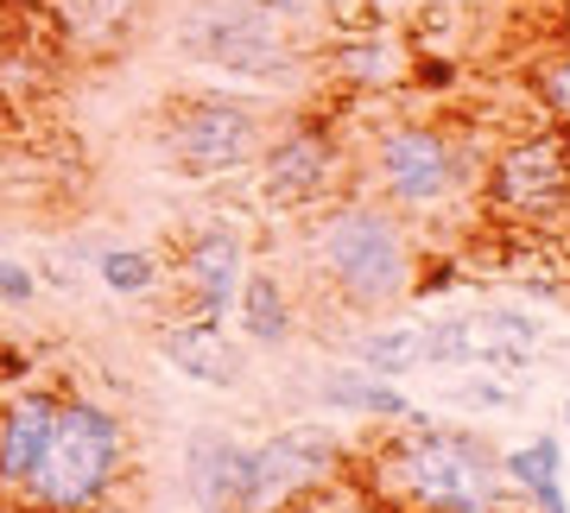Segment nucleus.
<instances>
[{
    "label": "nucleus",
    "instance_id": "25",
    "mask_svg": "<svg viewBox=\"0 0 570 513\" xmlns=\"http://www.w3.org/2000/svg\"><path fill=\"white\" fill-rule=\"evenodd\" d=\"M456 399H475L482 412H513V381L508 374H475V381H456Z\"/></svg>",
    "mask_w": 570,
    "mask_h": 513
},
{
    "label": "nucleus",
    "instance_id": "19",
    "mask_svg": "<svg viewBox=\"0 0 570 513\" xmlns=\"http://www.w3.org/2000/svg\"><path fill=\"white\" fill-rule=\"evenodd\" d=\"M96 279H102L115 298H153L159 279H165V260L140 241H108L102 254H96Z\"/></svg>",
    "mask_w": 570,
    "mask_h": 513
},
{
    "label": "nucleus",
    "instance_id": "6",
    "mask_svg": "<svg viewBox=\"0 0 570 513\" xmlns=\"http://www.w3.org/2000/svg\"><path fill=\"white\" fill-rule=\"evenodd\" d=\"M266 108L242 102V96H184V102L165 108L159 121V152L178 178H228V171H247L266 146Z\"/></svg>",
    "mask_w": 570,
    "mask_h": 513
},
{
    "label": "nucleus",
    "instance_id": "14",
    "mask_svg": "<svg viewBox=\"0 0 570 513\" xmlns=\"http://www.w3.org/2000/svg\"><path fill=\"white\" fill-rule=\"evenodd\" d=\"M235 463H242V437L235 432H204L184 437V489H190V507L197 513H228L235 501Z\"/></svg>",
    "mask_w": 570,
    "mask_h": 513
},
{
    "label": "nucleus",
    "instance_id": "12",
    "mask_svg": "<svg viewBox=\"0 0 570 513\" xmlns=\"http://www.w3.org/2000/svg\"><path fill=\"white\" fill-rule=\"evenodd\" d=\"M58 406L63 387L0 393V507L26 513V501L39 489L45 451H51V432H58Z\"/></svg>",
    "mask_w": 570,
    "mask_h": 513
},
{
    "label": "nucleus",
    "instance_id": "18",
    "mask_svg": "<svg viewBox=\"0 0 570 513\" xmlns=\"http://www.w3.org/2000/svg\"><path fill=\"white\" fill-rule=\"evenodd\" d=\"M317 399L336 412H362V418H387V425H400L412 412V399L400 393V381H374V374H362L355 362L348 368H330L324 381H317Z\"/></svg>",
    "mask_w": 570,
    "mask_h": 513
},
{
    "label": "nucleus",
    "instance_id": "17",
    "mask_svg": "<svg viewBox=\"0 0 570 513\" xmlns=\"http://www.w3.org/2000/svg\"><path fill=\"white\" fill-rule=\"evenodd\" d=\"M406 45L393 39V32H367V39H336V51H330V70H336V82H348V89H387V82L406 77Z\"/></svg>",
    "mask_w": 570,
    "mask_h": 513
},
{
    "label": "nucleus",
    "instance_id": "28",
    "mask_svg": "<svg viewBox=\"0 0 570 513\" xmlns=\"http://www.w3.org/2000/svg\"><path fill=\"white\" fill-rule=\"evenodd\" d=\"M438 7H475V0H438Z\"/></svg>",
    "mask_w": 570,
    "mask_h": 513
},
{
    "label": "nucleus",
    "instance_id": "13",
    "mask_svg": "<svg viewBox=\"0 0 570 513\" xmlns=\"http://www.w3.org/2000/svg\"><path fill=\"white\" fill-rule=\"evenodd\" d=\"M159 355H165V368L184 374L190 387H216V393H235L247 381V355L242 343L228 336L216 317H171V324L159 329Z\"/></svg>",
    "mask_w": 570,
    "mask_h": 513
},
{
    "label": "nucleus",
    "instance_id": "4",
    "mask_svg": "<svg viewBox=\"0 0 570 513\" xmlns=\"http://www.w3.org/2000/svg\"><path fill=\"white\" fill-rule=\"evenodd\" d=\"M127 482V432L115 406L89 399V393H63L58 432L45 451L39 489L26 513H102L115 489Z\"/></svg>",
    "mask_w": 570,
    "mask_h": 513
},
{
    "label": "nucleus",
    "instance_id": "5",
    "mask_svg": "<svg viewBox=\"0 0 570 513\" xmlns=\"http://www.w3.org/2000/svg\"><path fill=\"white\" fill-rule=\"evenodd\" d=\"M171 51L184 63H204L242 82H292L298 45L261 0H190L171 26Z\"/></svg>",
    "mask_w": 570,
    "mask_h": 513
},
{
    "label": "nucleus",
    "instance_id": "10",
    "mask_svg": "<svg viewBox=\"0 0 570 513\" xmlns=\"http://www.w3.org/2000/svg\"><path fill=\"white\" fill-rule=\"evenodd\" d=\"M348 475V444L324 425H285V432L254 444V489H261V513L298 501V494L324 489Z\"/></svg>",
    "mask_w": 570,
    "mask_h": 513
},
{
    "label": "nucleus",
    "instance_id": "30",
    "mask_svg": "<svg viewBox=\"0 0 570 513\" xmlns=\"http://www.w3.org/2000/svg\"><path fill=\"white\" fill-rule=\"evenodd\" d=\"M0 241H7V228H0Z\"/></svg>",
    "mask_w": 570,
    "mask_h": 513
},
{
    "label": "nucleus",
    "instance_id": "8",
    "mask_svg": "<svg viewBox=\"0 0 570 513\" xmlns=\"http://www.w3.org/2000/svg\"><path fill=\"white\" fill-rule=\"evenodd\" d=\"M254 171H261L266 209H285V216H311V209H324L330 197H336V185H343V171H348V140H343V127L330 121V115L305 108V115H292L279 134H266V146H261V159H254Z\"/></svg>",
    "mask_w": 570,
    "mask_h": 513
},
{
    "label": "nucleus",
    "instance_id": "3",
    "mask_svg": "<svg viewBox=\"0 0 570 513\" xmlns=\"http://www.w3.org/2000/svg\"><path fill=\"white\" fill-rule=\"evenodd\" d=\"M367 185L406 223H425L482 185V152L450 121H387L367 140Z\"/></svg>",
    "mask_w": 570,
    "mask_h": 513
},
{
    "label": "nucleus",
    "instance_id": "23",
    "mask_svg": "<svg viewBox=\"0 0 570 513\" xmlns=\"http://www.w3.org/2000/svg\"><path fill=\"white\" fill-rule=\"evenodd\" d=\"M532 96H539L558 121H570V39L551 45V58L532 70Z\"/></svg>",
    "mask_w": 570,
    "mask_h": 513
},
{
    "label": "nucleus",
    "instance_id": "20",
    "mask_svg": "<svg viewBox=\"0 0 570 513\" xmlns=\"http://www.w3.org/2000/svg\"><path fill=\"white\" fill-rule=\"evenodd\" d=\"M140 13V0H58V20L70 26V45H108L121 39Z\"/></svg>",
    "mask_w": 570,
    "mask_h": 513
},
{
    "label": "nucleus",
    "instance_id": "1",
    "mask_svg": "<svg viewBox=\"0 0 570 513\" xmlns=\"http://www.w3.org/2000/svg\"><path fill=\"white\" fill-rule=\"evenodd\" d=\"M367 494L387 513H508L501 451L463 425L406 412L362 463Z\"/></svg>",
    "mask_w": 570,
    "mask_h": 513
},
{
    "label": "nucleus",
    "instance_id": "26",
    "mask_svg": "<svg viewBox=\"0 0 570 513\" xmlns=\"http://www.w3.org/2000/svg\"><path fill=\"white\" fill-rule=\"evenodd\" d=\"M532 513H570V494H564V475L558 482H539V489H527Z\"/></svg>",
    "mask_w": 570,
    "mask_h": 513
},
{
    "label": "nucleus",
    "instance_id": "9",
    "mask_svg": "<svg viewBox=\"0 0 570 513\" xmlns=\"http://www.w3.org/2000/svg\"><path fill=\"white\" fill-rule=\"evenodd\" d=\"M539 317L513 305L489 310H450L425 324V368H489V374H527L539 349Z\"/></svg>",
    "mask_w": 570,
    "mask_h": 513
},
{
    "label": "nucleus",
    "instance_id": "27",
    "mask_svg": "<svg viewBox=\"0 0 570 513\" xmlns=\"http://www.w3.org/2000/svg\"><path fill=\"white\" fill-rule=\"evenodd\" d=\"M266 13H273V20H305L311 13V0H261Z\"/></svg>",
    "mask_w": 570,
    "mask_h": 513
},
{
    "label": "nucleus",
    "instance_id": "2",
    "mask_svg": "<svg viewBox=\"0 0 570 513\" xmlns=\"http://www.w3.org/2000/svg\"><path fill=\"white\" fill-rule=\"evenodd\" d=\"M419 235L393 204L381 197H330L305 223V267L330 305L381 317L406 305L419 279Z\"/></svg>",
    "mask_w": 570,
    "mask_h": 513
},
{
    "label": "nucleus",
    "instance_id": "21",
    "mask_svg": "<svg viewBox=\"0 0 570 513\" xmlns=\"http://www.w3.org/2000/svg\"><path fill=\"white\" fill-rule=\"evenodd\" d=\"M501 475H508V489L558 482V475H564V451H558V437H532V444H520V451H501Z\"/></svg>",
    "mask_w": 570,
    "mask_h": 513
},
{
    "label": "nucleus",
    "instance_id": "29",
    "mask_svg": "<svg viewBox=\"0 0 570 513\" xmlns=\"http://www.w3.org/2000/svg\"><path fill=\"white\" fill-rule=\"evenodd\" d=\"M564 425H570V399H564Z\"/></svg>",
    "mask_w": 570,
    "mask_h": 513
},
{
    "label": "nucleus",
    "instance_id": "15",
    "mask_svg": "<svg viewBox=\"0 0 570 513\" xmlns=\"http://www.w3.org/2000/svg\"><path fill=\"white\" fill-rule=\"evenodd\" d=\"M235 324H242V336L254 349H285L298 336V298H292V286H285L279 273L247 267L242 298H235Z\"/></svg>",
    "mask_w": 570,
    "mask_h": 513
},
{
    "label": "nucleus",
    "instance_id": "16",
    "mask_svg": "<svg viewBox=\"0 0 570 513\" xmlns=\"http://www.w3.org/2000/svg\"><path fill=\"white\" fill-rule=\"evenodd\" d=\"M348 362L374 381H400V374L425 368V324H406V317H374L367 329L348 336Z\"/></svg>",
    "mask_w": 570,
    "mask_h": 513
},
{
    "label": "nucleus",
    "instance_id": "11",
    "mask_svg": "<svg viewBox=\"0 0 570 513\" xmlns=\"http://www.w3.org/2000/svg\"><path fill=\"white\" fill-rule=\"evenodd\" d=\"M171 273H178L184 317H216V324H228L235 317V298H242V279H247V235H235L223 223L190 228L178 241Z\"/></svg>",
    "mask_w": 570,
    "mask_h": 513
},
{
    "label": "nucleus",
    "instance_id": "22",
    "mask_svg": "<svg viewBox=\"0 0 570 513\" xmlns=\"http://www.w3.org/2000/svg\"><path fill=\"white\" fill-rule=\"evenodd\" d=\"M273 513H387V507L367 494L362 475H355V482H348V475H336V482L298 494V501H285V507H273Z\"/></svg>",
    "mask_w": 570,
    "mask_h": 513
},
{
    "label": "nucleus",
    "instance_id": "7",
    "mask_svg": "<svg viewBox=\"0 0 570 513\" xmlns=\"http://www.w3.org/2000/svg\"><path fill=\"white\" fill-rule=\"evenodd\" d=\"M482 204L501 223L546 228L570 216V140L558 127H532L513 134L508 146H494L482 159Z\"/></svg>",
    "mask_w": 570,
    "mask_h": 513
},
{
    "label": "nucleus",
    "instance_id": "24",
    "mask_svg": "<svg viewBox=\"0 0 570 513\" xmlns=\"http://www.w3.org/2000/svg\"><path fill=\"white\" fill-rule=\"evenodd\" d=\"M0 305L7 310L39 305V273L26 267V260H13V254H0Z\"/></svg>",
    "mask_w": 570,
    "mask_h": 513
}]
</instances>
